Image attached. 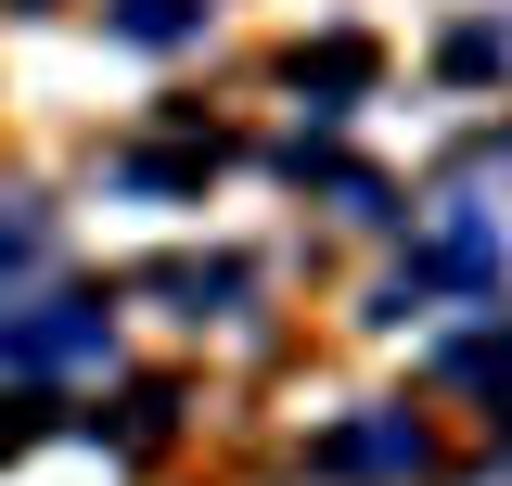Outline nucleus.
Masks as SVG:
<instances>
[{
    "mask_svg": "<svg viewBox=\"0 0 512 486\" xmlns=\"http://www.w3.org/2000/svg\"><path fill=\"white\" fill-rule=\"evenodd\" d=\"M103 346H116V307H103V295L0 307V359H13V371H103Z\"/></svg>",
    "mask_w": 512,
    "mask_h": 486,
    "instance_id": "f257e3e1",
    "label": "nucleus"
},
{
    "mask_svg": "<svg viewBox=\"0 0 512 486\" xmlns=\"http://www.w3.org/2000/svg\"><path fill=\"white\" fill-rule=\"evenodd\" d=\"M320 474H423V423L410 410H372V423H346V435H320Z\"/></svg>",
    "mask_w": 512,
    "mask_h": 486,
    "instance_id": "f03ea898",
    "label": "nucleus"
},
{
    "mask_svg": "<svg viewBox=\"0 0 512 486\" xmlns=\"http://www.w3.org/2000/svg\"><path fill=\"white\" fill-rule=\"evenodd\" d=\"M295 90H320V103L372 90V39H320V52H295Z\"/></svg>",
    "mask_w": 512,
    "mask_h": 486,
    "instance_id": "7ed1b4c3",
    "label": "nucleus"
},
{
    "mask_svg": "<svg viewBox=\"0 0 512 486\" xmlns=\"http://www.w3.org/2000/svg\"><path fill=\"white\" fill-rule=\"evenodd\" d=\"M192 26H205V0H116V39H141V52H180Z\"/></svg>",
    "mask_w": 512,
    "mask_h": 486,
    "instance_id": "20e7f679",
    "label": "nucleus"
},
{
    "mask_svg": "<svg viewBox=\"0 0 512 486\" xmlns=\"http://www.w3.org/2000/svg\"><path fill=\"white\" fill-rule=\"evenodd\" d=\"M154 295H180L192 320H205V307H231V295H244V256H205V269L180 256V269H154Z\"/></svg>",
    "mask_w": 512,
    "mask_h": 486,
    "instance_id": "39448f33",
    "label": "nucleus"
},
{
    "mask_svg": "<svg viewBox=\"0 0 512 486\" xmlns=\"http://www.w3.org/2000/svg\"><path fill=\"white\" fill-rule=\"evenodd\" d=\"M39 243H52V231H39V205H0V256H39Z\"/></svg>",
    "mask_w": 512,
    "mask_h": 486,
    "instance_id": "423d86ee",
    "label": "nucleus"
},
{
    "mask_svg": "<svg viewBox=\"0 0 512 486\" xmlns=\"http://www.w3.org/2000/svg\"><path fill=\"white\" fill-rule=\"evenodd\" d=\"M26 435H39V423H26V410H0V448H26Z\"/></svg>",
    "mask_w": 512,
    "mask_h": 486,
    "instance_id": "0eeeda50",
    "label": "nucleus"
}]
</instances>
